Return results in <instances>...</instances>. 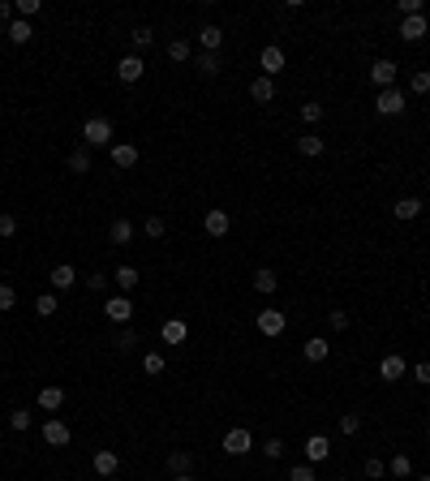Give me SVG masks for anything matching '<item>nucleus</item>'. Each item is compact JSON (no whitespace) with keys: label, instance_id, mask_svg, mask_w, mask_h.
<instances>
[{"label":"nucleus","instance_id":"28","mask_svg":"<svg viewBox=\"0 0 430 481\" xmlns=\"http://www.w3.org/2000/svg\"><path fill=\"white\" fill-rule=\"evenodd\" d=\"M190 56H194V43H190V39H172V43H168V61L185 65Z\"/></svg>","mask_w":430,"mask_h":481},{"label":"nucleus","instance_id":"49","mask_svg":"<svg viewBox=\"0 0 430 481\" xmlns=\"http://www.w3.org/2000/svg\"><path fill=\"white\" fill-rule=\"evenodd\" d=\"M413 378H417L422 387H430V361H417V365H413Z\"/></svg>","mask_w":430,"mask_h":481},{"label":"nucleus","instance_id":"42","mask_svg":"<svg viewBox=\"0 0 430 481\" xmlns=\"http://www.w3.org/2000/svg\"><path fill=\"white\" fill-rule=\"evenodd\" d=\"M146 237H151V241L164 237V219H160V215H146Z\"/></svg>","mask_w":430,"mask_h":481},{"label":"nucleus","instance_id":"40","mask_svg":"<svg viewBox=\"0 0 430 481\" xmlns=\"http://www.w3.org/2000/svg\"><path fill=\"white\" fill-rule=\"evenodd\" d=\"M289 481H318V477H314V464H297V468H289Z\"/></svg>","mask_w":430,"mask_h":481},{"label":"nucleus","instance_id":"53","mask_svg":"<svg viewBox=\"0 0 430 481\" xmlns=\"http://www.w3.org/2000/svg\"><path fill=\"white\" fill-rule=\"evenodd\" d=\"M172 481H194V477H190V473H185V477H172Z\"/></svg>","mask_w":430,"mask_h":481},{"label":"nucleus","instance_id":"27","mask_svg":"<svg viewBox=\"0 0 430 481\" xmlns=\"http://www.w3.org/2000/svg\"><path fill=\"white\" fill-rule=\"evenodd\" d=\"M194 65H198L202 78H215V73H220V52H198V56H194Z\"/></svg>","mask_w":430,"mask_h":481},{"label":"nucleus","instance_id":"11","mask_svg":"<svg viewBox=\"0 0 430 481\" xmlns=\"http://www.w3.org/2000/svg\"><path fill=\"white\" fill-rule=\"evenodd\" d=\"M426 31H430L426 13H417V17H404V22H400V39H404V43H417V39H426Z\"/></svg>","mask_w":430,"mask_h":481},{"label":"nucleus","instance_id":"55","mask_svg":"<svg viewBox=\"0 0 430 481\" xmlns=\"http://www.w3.org/2000/svg\"><path fill=\"white\" fill-rule=\"evenodd\" d=\"M426 439H430V421H426Z\"/></svg>","mask_w":430,"mask_h":481},{"label":"nucleus","instance_id":"7","mask_svg":"<svg viewBox=\"0 0 430 481\" xmlns=\"http://www.w3.org/2000/svg\"><path fill=\"white\" fill-rule=\"evenodd\" d=\"M409 374V361L400 357V352H387L383 361H378V378H383V383H396V378H404Z\"/></svg>","mask_w":430,"mask_h":481},{"label":"nucleus","instance_id":"37","mask_svg":"<svg viewBox=\"0 0 430 481\" xmlns=\"http://www.w3.org/2000/svg\"><path fill=\"white\" fill-rule=\"evenodd\" d=\"M409 90H413V95H430V73H426V69H417V73H413Z\"/></svg>","mask_w":430,"mask_h":481},{"label":"nucleus","instance_id":"31","mask_svg":"<svg viewBox=\"0 0 430 481\" xmlns=\"http://www.w3.org/2000/svg\"><path fill=\"white\" fill-rule=\"evenodd\" d=\"M9 39H13L17 47H22V43H31V39H35V31H31V22H22V17H13V22H9Z\"/></svg>","mask_w":430,"mask_h":481},{"label":"nucleus","instance_id":"20","mask_svg":"<svg viewBox=\"0 0 430 481\" xmlns=\"http://www.w3.org/2000/svg\"><path fill=\"white\" fill-rule=\"evenodd\" d=\"M116 468H121V455H116V451H108V447L95 451V473H99V477H112Z\"/></svg>","mask_w":430,"mask_h":481},{"label":"nucleus","instance_id":"8","mask_svg":"<svg viewBox=\"0 0 430 481\" xmlns=\"http://www.w3.org/2000/svg\"><path fill=\"white\" fill-rule=\"evenodd\" d=\"M160 340H164V344H172V348H181V344L190 340V326H185V318H168V322L160 326Z\"/></svg>","mask_w":430,"mask_h":481},{"label":"nucleus","instance_id":"14","mask_svg":"<svg viewBox=\"0 0 430 481\" xmlns=\"http://www.w3.org/2000/svg\"><path fill=\"white\" fill-rule=\"evenodd\" d=\"M301 357H306V361H314V365H318V361H327V357H332V344H327L323 336H310L306 344H301Z\"/></svg>","mask_w":430,"mask_h":481},{"label":"nucleus","instance_id":"2","mask_svg":"<svg viewBox=\"0 0 430 481\" xmlns=\"http://www.w3.org/2000/svg\"><path fill=\"white\" fill-rule=\"evenodd\" d=\"M404 104H409V95L396 90V86H387V90H378L374 112H378V116H400V112H404Z\"/></svg>","mask_w":430,"mask_h":481},{"label":"nucleus","instance_id":"10","mask_svg":"<svg viewBox=\"0 0 430 481\" xmlns=\"http://www.w3.org/2000/svg\"><path fill=\"white\" fill-rule=\"evenodd\" d=\"M249 447H254V439H249V429H229V434H224V451L229 455H249Z\"/></svg>","mask_w":430,"mask_h":481},{"label":"nucleus","instance_id":"25","mask_svg":"<svg viewBox=\"0 0 430 481\" xmlns=\"http://www.w3.org/2000/svg\"><path fill=\"white\" fill-rule=\"evenodd\" d=\"M108 237H112V245H130V241H134V223H130V219H112Z\"/></svg>","mask_w":430,"mask_h":481},{"label":"nucleus","instance_id":"30","mask_svg":"<svg viewBox=\"0 0 430 481\" xmlns=\"http://www.w3.org/2000/svg\"><path fill=\"white\" fill-rule=\"evenodd\" d=\"M168 468H172V477H185V473L194 468V455H190V451H172V455H168Z\"/></svg>","mask_w":430,"mask_h":481},{"label":"nucleus","instance_id":"23","mask_svg":"<svg viewBox=\"0 0 430 481\" xmlns=\"http://www.w3.org/2000/svg\"><path fill=\"white\" fill-rule=\"evenodd\" d=\"M198 43H202V52H220V47H224V31L220 26H202Z\"/></svg>","mask_w":430,"mask_h":481},{"label":"nucleus","instance_id":"12","mask_svg":"<svg viewBox=\"0 0 430 481\" xmlns=\"http://www.w3.org/2000/svg\"><path fill=\"white\" fill-rule=\"evenodd\" d=\"M284 326H289L284 310H263V314H259V331H263V336H284Z\"/></svg>","mask_w":430,"mask_h":481},{"label":"nucleus","instance_id":"29","mask_svg":"<svg viewBox=\"0 0 430 481\" xmlns=\"http://www.w3.org/2000/svg\"><path fill=\"white\" fill-rule=\"evenodd\" d=\"M56 310H61L56 292H39V297H35V314H39V318H52Z\"/></svg>","mask_w":430,"mask_h":481},{"label":"nucleus","instance_id":"34","mask_svg":"<svg viewBox=\"0 0 430 481\" xmlns=\"http://www.w3.org/2000/svg\"><path fill=\"white\" fill-rule=\"evenodd\" d=\"M387 473H392V477H413V460L400 451V455H392V460H387Z\"/></svg>","mask_w":430,"mask_h":481},{"label":"nucleus","instance_id":"13","mask_svg":"<svg viewBox=\"0 0 430 481\" xmlns=\"http://www.w3.org/2000/svg\"><path fill=\"white\" fill-rule=\"evenodd\" d=\"M112 284H116L125 297H130V292L142 284V275H138V267H130V262H125V267H116V271H112Z\"/></svg>","mask_w":430,"mask_h":481},{"label":"nucleus","instance_id":"6","mask_svg":"<svg viewBox=\"0 0 430 481\" xmlns=\"http://www.w3.org/2000/svg\"><path fill=\"white\" fill-rule=\"evenodd\" d=\"M396 73H400V69H396V61H387V56H383V61H374V65H370V82H374L378 90H387V86H396Z\"/></svg>","mask_w":430,"mask_h":481},{"label":"nucleus","instance_id":"24","mask_svg":"<svg viewBox=\"0 0 430 481\" xmlns=\"http://www.w3.org/2000/svg\"><path fill=\"white\" fill-rule=\"evenodd\" d=\"M275 288H280V280H275V271H271V267H263V271H254V292H263V297H271Z\"/></svg>","mask_w":430,"mask_h":481},{"label":"nucleus","instance_id":"50","mask_svg":"<svg viewBox=\"0 0 430 481\" xmlns=\"http://www.w3.org/2000/svg\"><path fill=\"white\" fill-rule=\"evenodd\" d=\"M362 473H366V477H383V473H387V464H383V460H366V468H362Z\"/></svg>","mask_w":430,"mask_h":481},{"label":"nucleus","instance_id":"56","mask_svg":"<svg viewBox=\"0 0 430 481\" xmlns=\"http://www.w3.org/2000/svg\"><path fill=\"white\" fill-rule=\"evenodd\" d=\"M340 481H348V477H340Z\"/></svg>","mask_w":430,"mask_h":481},{"label":"nucleus","instance_id":"33","mask_svg":"<svg viewBox=\"0 0 430 481\" xmlns=\"http://www.w3.org/2000/svg\"><path fill=\"white\" fill-rule=\"evenodd\" d=\"M69 172H91V146H78V150H73V155H69Z\"/></svg>","mask_w":430,"mask_h":481},{"label":"nucleus","instance_id":"38","mask_svg":"<svg viewBox=\"0 0 430 481\" xmlns=\"http://www.w3.org/2000/svg\"><path fill=\"white\" fill-rule=\"evenodd\" d=\"M134 348H138V336L130 331V326H125V331L116 336V352H134Z\"/></svg>","mask_w":430,"mask_h":481},{"label":"nucleus","instance_id":"17","mask_svg":"<svg viewBox=\"0 0 430 481\" xmlns=\"http://www.w3.org/2000/svg\"><path fill=\"white\" fill-rule=\"evenodd\" d=\"M47 280H52V288H56V292H65V288H73V284H78V271H73L69 262H56Z\"/></svg>","mask_w":430,"mask_h":481},{"label":"nucleus","instance_id":"54","mask_svg":"<svg viewBox=\"0 0 430 481\" xmlns=\"http://www.w3.org/2000/svg\"><path fill=\"white\" fill-rule=\"evenodd\" d=\"M413 481H430V473H422V477H413Z\"/></svg>","mask_w":430,"mask_h":481},{"label":"nucleus","instance_id":"26","mask_svg":"<svg viewBox=\"0 0 430 481\" xmlns=\"http://www.w3.org/2000/svg\"><path fill=\"white\" fill-rule=\"evenodd\" d=\"M130 43H134V56H142L146 47L155 43V31H151V26H134V31H130Z\"/></svg>","mask_w":430,"mask_h":481},{"label":"nucleus","instance_id":"19","mask_svg":"<svg viewBox=\"0 0 430 481\" xmlns=\"http://www.w3.org/2000/svg\"><path fill=\"white\" fill-rule=\"evenodd\" d=\"M112 164L116 168H134L138 164V146L134 142H112Z\"/></svg>","mask_w":430,"mask_h":481},{"label":"nucleus","instance_id":"1","mask_svg":"<svg viewBox=\"0 0 430 481\" xmlns=\"http://www.w3.org/2000/svg\"><path fill=\"white\" fill-rule=\"evenodd\" d=\"M82 142L86 146H112V120L108 116H91L82 125Z\"/></svg>","mask_w":430,"mask_h":481},{"label":"nucleus","instance_id":"32","mask_svg":"<svg viewBox=\"0 0 430 481\" xmlns=\"http://www.w3.org/2000/svg\"><path fill=\"white\" fill-rule=\"evenodd\" d=\"M297 150H301L306 159H318V155H323V138H318V134H306V138H297Z\"/></svg>","mask_w":430,"mask_h":481},{"label":"nucleus","instance_id":"44","mask_svg":"<svg viewBox=\"0 0 430 481\" xmlns=\"http://www.w3.org/2000/svg\"><path fill=\"white\" fill-rule=\"evenodd\" d=\"M327 322H332V331H348V314H344V310H332V314H327Z\"/></svg>","mask_w":430,"mask_h":481},{"label":"nucleus","instance_id":"22","mask_svg":"<svg viewBox=\"0 0 430 481\" xmlns=\"http://www.w3.org/2000/svg\"><path fill=\"white\" fill-rule=\"evenodd\" d=\"M61 404H65V391H61V387H39V409H43V413H56Z\"/></svg>","mask_w":430,"mask_h":481},{"label":"nucleus","instance_id":"45","mask_svg":"<svg viewBox=\"0 0 430 481\" xmlns=\"http://www.w3.org/2000/svg\"><path fill=\"white\" fill-rule=\"evenodd\" d=\"M43 5H39V0H17V13H22V22H26V17H35Z\"/></svg>","mask_w":430,"mask_h":481},{"label":"nucleus","instance_id":"35","mask_svg":"<svg viewBox=\"0 0 430 481\" xmlns=\"http://www.w3.org/2000/svg\"><path fill=\"white\" fill-rule=\"evenodd\" d=\"M31 421H35V417H31V409H13V413H9V429H17V434H26Z\"/></svg>","mask_w":430,"mask_h":481},{"label":"nucleus","instance_id":"15","mask_svg":"<svg viewBox=\"0 0 430 481\" xmlns=\"http://www.w3.org/2000/svg\"><path fill=\"white\" fill-rule=\"evenodd\" d=\"M43 443H47V447H69V425L56 421V417L43 421Z\"/></svg>","mask_w":430,"mask_h":481},{"label":"nucleus","instance_id":"16","mask_svg":"<svg viewBox=\"0 0 430 481\" xmlns=\"http://www.w3.org/2000/svg\"><path fill=\"white\" fill-rule=\"evenodd\" d=\"M327 455H332V443H327L323 434H310L306 439V464H323Z\"/></svg>","mask_w":430,"mask_h":481},{"label":"nucleus","instance_id":"52","mask_svg":"<svg viewBox=\"0 0 430 481\" xmlns=\"http://www.w3.org/2000/svg\"><path fill=\"white\" fill-rule=\"evenodd\" d=\"M13 13H17L13 0H0V22H13Z\"/></svg>","mask_w":430,"mask_h":481},{"label":"nucleus","instance_id":"39","mask_svg":"<svg viewBox=\"0 0 430 481\" xmlns=\"http://www.w3.org/2000/svg\"><path fill=\"white\" fill-rule=\"evenodd\" d=\"M301 120H306V125H318V120H323V104H301Z\"/></svg>","mask_w":430,"mask_h":481},{"label":"nucleus","instance_id":"41","mask_svg":"<svg viewBox=\"0 0 430 481\" xmlns=\"http://www.w3.org/2000/svg\"><path fill=\"white\" fill-rule=\"evenodd\" d=\"M358 429H362V417H358V413H344V417H340V434H358Z\"/></svg>","mask_w":430,"mask_h":481},{"label":"nucleus","instance_id":"43","mask_svg":"<svg viewBox=\"0 0 430 481\" xmlns=\"http://www.w3.org/2000/svg\"><path fill=\"white\" fill-rule=\"evenodd\" d=\"M263 455H267V460H280V455H284V443H280V439H267V443H263Z\"/></svg>","mask_w":430,"mask_h":481},{"label":"nucleus","instance_id":"36","mask_svg":"<svg viewBox=\"0 0 430 481\" xmlns=\"http://www.w3.org/2000/svg\"><path fill=\"white\" fill-rule=\"evenodd\" d=\"M142 370H146V374H164V370H168V357H164V352H146Z\"/></svg>","mask_w":430,"mask_h":481},{"label":"nucleus","instance_id":"51","mask_svg":"<svg viewBox=\"0 0 430 481\" xmlns=\"http://www.w3.org/2000/svg\"><path fill=\"white\" fill-rule=\"evenodd\" d=\"M400 13L404 17H417L422 13V0H400Z\"/></svg>","mask_w":430,"mask_h":481},{"label":"nucleus","instance_id":"4","mask_svg":"<svg viewBox=\"0 0 430 481\" xmlns=\"http://www.w3.org/2000/svg\"><path fill=\"white\" fill-rule=\"evenodd\" d=\"M259 69H263V78H275V73H284V47L267 43L263 52H259Z\"/></svg>","mask_w":430,"mask_h":481},{"label":"nucleus","instance_id":"3","mask_svg":"<svg viewBox=\"0 0 430 481\" xmlns=\"http://www.w3.org/2000/svg\"><path fill=\"white\" fill-rule=\"evenodd\" d=\"M104 314H108V322H116V326H130V318H134V301L125 297V292H116V297L104 301Z\"/></svg>","mask_w":430,"mask_h":481},{"label":"nucleus","instance_id":"21","mask_svg":"<svg viewBox=\"0 0 430 481\" xmlns=\"http://www.w3.org/2000/svg\"><path fill=\"white\" fill-rule=\"evenodd\" d=\"M392 215H396V219H417V215H422V198H413V194L400 198L396 207H392Z\"/></svg>","mask_w":430,"mask_h":481},{"label":"nucleus","instance_id":"47","mask_svg":"<svg viewBox=\"0 0 430 481\" xmlns=\"http://www.w3.org/2000/svg\"><path fill=\"white\" fill-rule=\"evenodd\" d=\"M13 306H17V292L9 284H0V310H13Z\"/></svg>","mask_w":430,"mask_h":481},{"label":"nucleus","instance_id":"48","mask_svg":"<svg viewBox=\"0 0 430 481\" xmlns=\"http://www.w3.org/2000/svg\"><path fill=\"white\" fill-rule=\"evenodd\" d=\"M0 237H17V219L5 211V215H0Z\"/></svg>","mask_w":430,"mask_h":481},{"label":"nucleus","instance_id":"46","mask_svg":"<svg viewBox=\"0 0 430 481\" xmlns=\"http://www.w3.org/2000/svg\"><path fill=\"white\" fill-rule=\"evenodd\" d=\"M86 288H91V292H104V288H108V275H104V271L86 275Z\"/></svg>","mask_w":430,"mask_h":481},{"label":"nucleus","instance_id":"5","mask_svg":"<svg viewBox=\"0 0 430 481\" xmlns=\"http://www.w3.org/2000/svg\"><path fill=\"white\" fill-rule=\"evenodd\" d=\"M202 228H207V237H229V228H233V219H229V211L224 207H211L207 215H202Z\"/></svg>","mask_w":430,"mask_h":481},{"label":"nucleus","instance_id":"18","mask_svg":"<svg viewBox=\"0 0 430 481\" xmlns=\"http://www.w3.org/2000/svg\"><path fill=\"white\" fill-rule=\"evenodd\" d=\"M249 99H254V104H271V99H275V82L263 78V73H259V78H249Z\"/></svg>","mask_w":430,"mask_h":481},{"label":"nucleus","instance_id":"9","mask_svg":"<svg viewBox=\"0 0 430 481\" xmlns=\"http://www.w3.org/2000/svg\"><path fill=\"white\" fill-rule=\"evenodd\" d=\"M142 73H146V61H142V56H134V52L116 61V78H121V82H138Z\"/></svg>","mask_w":430,"mask_h":481}]
</instances>
